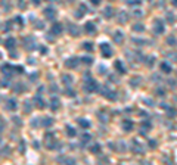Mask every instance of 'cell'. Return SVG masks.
Returning a JSON list of instances; mask_svg holds the SVG:
<instances>
[{
	"instance_id": "obj_1",
	"label": "cell",
	"mask_w": 177,
	"mask_h": 165,
	"mask_svg": "<svg viewBox=\"0 0 177 165\" xmlns=\"http://www.w3.org/2000/svg\"><path fill=\"white\" fill-rule=\"evenodd\" d=\"M84 90L88 91V93H93V91L99 90V86H98V83H96L93 78H88V80L84 83Z\"/></svg>"
},
{
	"instance_id": "obj_2",
	"label": "cell",
	"mask_w": 177,
	"mask_h": 165,
	"mask_svg": "<svg viewBox=\"0 0 177 165\" xmlns=\"http://www.w3.org/2000/svg\"><path fill=\"white\" fill-rule=\"evenodd\" d=\"M44 145H46L47 149H53L55 145H56V139L52 133H46V136H44Z\"/></svg>"
},
{
	"instance_id": "obj_3",
	"label": "cell",
	"mask_w": 177,
	"mask_h": 165,
	"mask_svg": "<svg viewBox=\"0 0 177 165\" xmlns=\"http://www.w3.org/2000/svg\"><path fill=\"white\" fill-rule=\"evenodd\" d=\"M99 47H100V53H102L103 58H111L112 56V47L109 46V43H102Z\"/></svg>"
},
{
	"instance_id": "obj_4",
	"label": "cell",
	"mask_w": 177,
	"mask_h": 165,
	"mask_svg": "<svg viewBox=\"0 0 177 165\" xmlns=\"http://www.w3.org/2000/svg\"><path fill=\"white\" fill-rule=\"evenodd\" d=\"M99 91H102V96L106 97L108 100H115V99H117L114 90H109V88H106V87H102V88L99 87Z\"/></svg>"
},
{
	"instance_id": "obj_5",
	"label": "cell",
	"mask_w": 177,
	"mask_h": 165,
	"mask_svg": "<svg viewBox=\"0 0 177 165\" xmlns=\"http://www.w3.org/2000/svg\"><path fill=\"white\" fill-rule=\"evenodd\" d=\"M164 30H165L164 22H162L161 19H155V22H153V33H155V34H162Z\"/></svg>"
},
{
	"instance_id": "obj_6",
	"label": "cell",
	"mask_w": 177,
	"mask_h": 165,
	"mask_svg": "<svg viewBox=\"0 0 177 165\" xmlns=\"http://www.w3.org/2000/svg\"><path fill=\"white\" fill-rule=\"evenodd\" d=\"M63 65H65V68L72 69V68H75V66L78 65V59H77L75 56H71V58H68V59H65Z\"/></svg>"
},
{
	"instance_id": "obj_7",
	"label": "cell",
	"mask_w": 177,
	"mask_h": 165,
	"mask_svg": "<svg viewBox=\"0 0 177 165\" xmlns=\"http://www.w3.org/2000/svg\"><path fill=\"white\" fill-rule=\"evenodd\" d=\"M62 31H63L62 24H61V22H53V25H52V28H50V33L55 34V36H61Z\"/></svg>"
},
{
	"instance_id": "obj_8",
	"label": "cell",
	"mask_w": 177,
	"mask_h": 165,
	"mask_svg": "<svg viewBox=\"0 0 177 165\" xmlns=\"http://www.w3.org/2000/svg\"><path fill=\"white\" fill-rule=\"evenodd\" d=\"M84 30H86L88 34H95V33H96V25H95V22L88 21L86 25H84Z\"/></svg>"
},
{
	"instance_id": "obj_9",
	"label": "cell",
	"mask_w": 177,
	"mask_h": 165,
	"mask_svg": "<svg viewBox=\"0 0 177 165\" xmlns=\"http://www.w3.org/2000/svg\"><path fill=\"white\" fill-rule=\"evenodd\" d=\"M44 16H46L47 19H55L56 10H55L53 8H46V9H44Z\"/></svg>"
},
{
	"instance_id": "obj_10",
	"label": "cell",
	"mask_w": 177,
	"mask_h": 165,
	"mask_svg": "<svg viewBox=\"0 0 177 165\" xmlns=\"http://www.w3.org/2000/svg\"><path fill=\"white\" fill-rule=\"evenodd\" d=\"M59 108H61V100L58 97H52V100H50V109L53 112H56Z\"/></svg>"
},
{
	"instance_id": "obj_11",
	"label": "cell",
	"mask_w": 177,
	"mask_h": 165,
	"mask_svg": "<svg viewBox=\"0 0 177 165\" xmlns=\"http://www.w3.org/2000/svg\"><path fill=\"white\" fill-rule=\"evenodd\" d=\"M3 44H5V47H6V49L12 50L13 47H15V44H16V41H15V38H6V40L3 41Z\"/></svg>"
},
{
	"instance_id": "obj_12",
	"label": "cell",
	"mask_w": 177,
	"mask_h": 165,
	"mask_svg": "<svg viewBox=\"0 0 177 165\" xmlns=\"http://www.w3.org/2000/svg\"><path fill=\"white\" fill-rule=\"evenodd\" d=\"M18 108V102L15 100V99H9L8 102H6V109H9V111H15Z\"/></svg>"
},
{
	"instance_id": "obj_13",
	"label": "cell",
	"mask_w": 177,
	"mask_h": 165,
	"mask_svg": "<svg viewBox=\"0 0 177 165\" xmlns=\"http://www.w3.org/2000/svg\"><path fill=\"white\" fill-rule=\"evenodd\" d=\"M34 103H36V106H37L38 109H44V108H46V103H44V100H43V99H40L38 94L34 97Z\"/></svg>"
},
{
	"instance_id": "obj_14",
	"label": "cell",
	"mask_w": 177,
	"mask_h": 165,
	"mask_svg": "<svg viewBox=\"0 0 177 165\" xmlns=\"http://www.w3.org/2000/svg\"><path fill=\"white\" fill-rule=\"evenodd\" d=\"M68 28H70V33H71L72 37H78V36H80V30H78L77 25H74V24H70Z\"/></svg>"
},
{
	"instance_id": "obj_15",
	"label": "cell",
	"mask_w": 177,
	"mask_h": 165,
	"mask_svg": "<svg viewBox=\"0 0 177 165\" xmlns=\"http://www.w3.org/2000/svg\"><path fill=\"white\" fill-rule=\"evenodd\" d=\"M133 127H134V125H133V123H131L130 120H124V121H123V130H124V131L128 133V131L133 130Z\"/></svg>"
},
{
	"instance_id": "obj_16",
	"label": "cell",
	"mask_w": 177,
	"mask_h": 165,
	"mask_svg": "<svg viewBox=\"0 0 177 165\" xmlns=\"http://www.w3.org/2000/svg\"><path fill=\"white\" fill-rule=\"evenodd\" d=\"M160 68H161V71H162V72H165V74H170L171 72V65L168 63V62H162L161 65H160Z\"/></svg>"
},
{
	"instance_id": "obj_17",
	"label": "cell",
	"mask_w": 177,
	"mask_h": 165,
	"mask_svg": "<svg viewBox=\"0 0 177 165\" xmlns=\"http://www.w3.org/2000/svg\"><path fill=\"white\" fill-rule=\"evenodd\" d=\"M133 150L137 152V153H143V148L140 146V143H139V141H137L136 139L133 140Z\"/></svg>"
},
{
	"instance_id": "obj_18",
	"label": "cell",
	"mask_w": 177,
	"mask_h": 165,
	"mask_svg": "<svg viewBox=\"0 0 177 165\" xmlns=\"http://www.w3.org/2000/svg\"><path fill=\"white\" fill-rule=\"evenodd\" d=\"M86 12H87V6H86V5H80L78 12H75V16H77V18H83Z\"/></svg>"
},
{
	"instance_id": "obj_19",
	"label": "cell",
	"mask_w": 177,
	"mask_h": 165,
	"mask_svg": "<svg viewBox=\"0 0 177 165\" xmlns=\"http://www.w3.org/2000/svg\"><path fill=\"white\" fill-rule=\"evenodd\" d=\"M115 68H117V71H118L120 74H125V72H127V69H125V66L121 63V61H117V62H115Z\"/></svg>"
},
{
	"instance_id": "obj_20",
	"label": "cell",
	"mask_w": 177,
	"mask_h": 165,
	"mask_svg": "<svg viewBox=\"0 0 177 165\" xmlns=\"http://www.w3.org/2000/svg\"><path fill=\"white\" fill-rule=\"evenodd\" d=\"M65 131H66V134H68V137H75L77 136V130L72 128L71 125H66L65 127Z\"/></svg>"
},
{
	"instance_id": "obj_21",
	"label": "cell",
	"mask_w": 177,
	"mask_h": 165,
	"mask_svg": "<svg viewBox=\"0 0 177 165\" xmlns=\"http://www.w3.org/2000/svg\"><path fill=\"white\" fill-rule=\"evenodd\" d=\"M123 40H124V34H123L121 31H117V33L114 34V41H115V43H123Z\"/></svg>"
},
{
	"instance_id": "obj_22",
	"label": "cell",
	"mask_w": 177,
	"mask_h": 165,
	"mask_svg": "<svg viewBox=\"0 0 177 165\" xmlns=\"http://www.w3.org/2000/svg\"><path fill=\"white\" fill-rule=\"evenodd\" d=\"M53 124V120H52V118H49V116H46V118H43V120H41V125L43 127H50Z\"/></svg>"
},
{
	"instance_id": "obj_23",
	"label": "cell",
	"mask_w": 177,
	"mask_h": 165,
	"mask_svg": "<svg viewBox=\"0 0 177 165\" xmlns=\"http://www.w3.org/2000/svg\"><path fill=\"white\" fill-rule=\"evenodd\" d=\"M140 127L143 128V131H142V133H146V131H149V130L152 128V124H151L149 121H143V123L140 124Z\"/></svg>"
},
{
	"instance_id": "obj_24",
	"label": "cell",
	"mask_w": 177,
	"mask_h": 165,
	"mask_svg": "<svg viewBox=\"0 0 177 165\" xmlns=\"http://www.w3.org/2000/svg\"><path fill=\"white\" fill-rule=\"evenodd\" d=\"M90 152H92V153H95V155H98V153H100V152H102V146H100V145H93V146H92V149H90Z\"/></svg>"
},
{
	"instance_id": "obj_25",
	"label": "cell",
	"mask_w": 177,
	"mask_h": 165,
	"mask_svg": "<svg viewBox=\"0 0 177 165\" xmlns=\"http://www.w3.org/2000/svg\"><path fill=\"white\" fill-rule=\"evenodd\" d=\"M81 62L86 63V65H92V63H93V58H92V56H83V58H81Z\"/></svg>"
},
{
	"instance_id": "obj_26",
	"label": "cell",
	"mask_w": 177,
	"mask_h": 165,
	"mask_svg": "<svg viewBox=\"0 0 177 165\" xmlns=\"http://www.w3.org/2000/svg\"><path fill=\"white\" fill-rule=\"evenodd\" d=\"M83 49L87 50V52H92V50H93V44L88 43V41H84V43H83Z\"/></svg>"
},
{
	"instance_id": "obj_27",
	"label": "cell",
	"mask_w": 177,
	"mask_h": 165,
	"mask_svg": "<svg viewBox=\"0 0 177 165\" xmlns=\"http://www.w3.org/2000/svg\"><path fill=\"white\" fill-rule=\"evenodd\" d=\"M103 15H105V18H112V15H114V9H112V8H106L105 12H103Z\"/></svg>"
},
{
	"instance_id": "obj_28",
	"label": "cell",
	"mask_w": 177,
	"mask_h": 165,
	"mask_svg": "<svg viewBox=\"0 0 177 165\" xmlns=\"http://www.w3.org/2000/svg\"><path fill=\"white\" fill-rule=\"evenodd\" d=\"M10 28H12L10 21H5V22H3V25H2V30H3V31H10Z\"/></svg>"
},
{
	"instance_id": "obj_29",
	"label": "cell",
	"mask_w": 177,
	"mask_h": 165,
	"mask_svg": "<svg viewBox=\"0 0 177 165\" xmlns=\"http://www.w3.org/2000/svg\"><path fill=\"white\" fill-rule=\"evenodd\" d=\"M78 124H80L83 128H88V127H90V123L86 121V120H83V118H80V120H78Z\"/></svg>"
},
{
	"instance_id": "obj_30",
	"label": "cell",
	"mask_w": 177,
	"mask_h": 165,
	"mask_svg": "<svg viewBox=\"0 0 177 165\" xmlns=\"http://www.w3.org/2000/svg\"><path fill=\"white\" fill-rule=\"evenodd\" d=\"M118 21H120V24H124V22L127 21V15H125L124 12H120V16H118Z\"/></svg>"
},
{
	"instance_id": "obj_31",
	"label": "cell",
	"mask_w": 177,
	"mask_h": 165,
	"mask_svg": "<svg viewBox=\"0 0 177 165\" xmlns=\"http://www.w3.org/2000/svg\"><path fill=\"white\" fill-rule=\"evenodd\" d=\"M2 6H3V9H5L6 12H9V9H10V5H9V0H2Z\"/></svg>"
},
{
	"instance_id": "obj_32",
	"label": "cell",
	"mask_w": 177,
	"mask_h": 165,
	"mask_svg": "<svg viewBox=\"0 0 177 165\" xmlns=\"http://www.w3.org/2000/svg\"><path fill=\"white\" fill-rule=\"evenodd\" d=\"M15 22L18 24V25L22 28L24 27V19H22V16H15Z\"/></svg>"
},
{
	"instance_id": "obj_33",
	"label": "cell",
	"mask_w": 177,
	"mask_h": 165,
	"mask_svg": "<svg viewBox=\"0 0 177 165\" xmlns=\"http://www.w3.org/2000/svg\"><path fill=\"white\" fill-rule=\"evenodd\" d=\"M133 30H134V31H137V33H142V31L145 30V27L142 25V24H136V25L133 27Z\"/></svg>"
},
{
	"instance_id": "obj_34",
	"label": "cell",
	"mask_w": 177,
	"mask_h": 165,
	"mask_svg": "<svg viewBox=\"0 0 177 165\" xmlns=\"http://www.w3.org/2000/svg\"><path fill=\"white\" fill-rule=\"evenodd\" d=\"M62 80H63V83H65V84H71L72 77H71V75H62Z\"/></svg>"
},
{
	"instance_id": "obj_35",
	"label": "cell",
	"mask_w": 177,
	"mask_h": 165,
	"mask_svg": "<svg viewBox=\"0 0 177 165\" xmlns=\"http://www.w3.org/2000/svg\"><path fill=\"white\" fill-rule=\"evenodd\" d=\"M58 161H61V162L63 161V162H70V164H75V161H74V159H71V158H59Z\"/></svg>"
},
{
	"instance_id": "obj_36",
	"label": "cell",
	"mask_w": 177,
	"mask_h": 165,
	"mask_svg": "<svg viewBox=\"0 0 177 165\" xmlns=\"http://www.w3.org/2000/svg\"><path fill=\"white\" fill-rule=\"evenodd\" d=\"M13 71H15V72H19V74H22V72H24V66H13Z\"/></svg>"
},
{
	"instance_id": "obj_37",
	"label": "cell",
	"mask_w": 177,
	"mask_h": 165,
	"mask_svg": "<svg viewBox=\"0 0 177 165\" xmlns=\"http://www.w3.org/2000/svg\"><path fill=\"white\" fill-rule=\"evenodd\" d=\"M167 19H168V22H170V24H174V15H173V13L167 12Z\"/></svg>"
},
{
	"instance_id": "obj_38",
	"label": "cell",
	"mask_w": 177,
	"mask_h": 165,
	"mask_svg": "<svg viewBox=\"0 0 177 165\" xmlns=\"http://www.w3.org/2000/svg\"><path fill=\"white\" fill-rule=\"evenodd\" d=\"M92 139V136L90 134H83V143H87L88 140Z\"/></svg>"
},
{
	"instance_id": "obj_39",
	"label": "cell",
	"mask_w": 177,
	"mask_h": 165,
	"mask_svg": "<svg viewBox=\"0 0 177 165\" xmlns=\"http://www.w3.org/2000/svg\"><path fill=\"white\" fill-rule=\"evenodd\" d=\"M65 94H66V96H70V97H72V96H74V91H72L71 88H68V90L65 91Z\"/></svg>"
},
{
	"instance_id": "obj_40",
	"label": "cell",
	"mask_w": 177,
	"mask_h": 165,
	"mask_svg": "<svg viewBox=\"0 0 177 165\" xmlns=\"http://www.w3.org/2000/svg\"><path fill=\"white\" fill-rule=\"evenodd\" d=\"M98 72H99V74H105V72H106V71H105V66H99Z\"/></svg>"
},
{
	"instance_id": "obj_41",
	"label": "cell",
	"mask_w": 177,
	"mask_h": 165,
	"mask_svg": "<svg viewBox=\"0 0 177 165\" xmlns=\"http://www.w3.org/2000/svg\"><path fill=\"white\" fill-rule=\"evenodd\" d=\"M24 152H25V143L21 141V153H24Z\"/></svg>"
},
{
	"instance_id": "obj_42",
	"label": "cell",
	"mask_w": 177,
	"mask_h": 165,
	"mask_svg": "<svg viewBox=\"0 0 177 165\" xmlns=\"http://www.w3.org/2000/svg\"><path fill=\"white\" fill-rule=\"evenodd\" d=\"M90 2L95 5V6H98V5H100V0H90Z\"/></svg>"
},
{
	"instance_id": "obj_43",
	"label": "cell",
	"mask_w": 177,
	"mask_h": 165,
	"mask_svg": "<svg viewBox=\"0 0 177 165\" xmlns=\"http://www.w3.org/2000/svg\"><path fill=\"white\" fill-rule=\"evenodd\" d=\"M13 123H15V124H18V125H21V124H22V123H21V120H18V118H13Z\"/></svg>"
},
{
	"instance_id": "obj_44",
	"label": "cell",
	"mask_w": 177,
	"mask_h": 165,
	"mask_svg": "<svg viewBox=\"0 0 177 165\" xmlns=\"http://www.w3.org/2000/svg\"><path fill=\"white\" fill-rule=\"evenodd\" d=\"M8 86H9L8 80H3V83H2V87H8Z\"/></svg>"
},
{
	"instance_id": "obj_45",
	"label": "cell",
	"mask_w": 177,
	"mask_h": 165,
	"mask_svg": "<svg viewBox=\"0 0 177 165\" xmlns=\"http://www.w3.org/2000/svg\"><path fill=\"white\" fill-rule=\"evenodd\" d=\"M31 2H33V3L37 6V5H40V2H41V0H31Z\"/></svg>"
},
{
	"instance_id": "obj_46",
	"label": "cell",
	"mask_w": 177,
	"mask_h": 165,
	"mask_svg": "<svg viewBox=\"0 0 177 165\" xmlns=\"http://www.w3.org/2000/svg\"><path fill=\"white\" fill-rule=\"evenodd\" d=\"M168 113H170V115H176V111H174V109H170Z\"/></svg>"
},
{
	"instance_id": "obj_47",
	"label": "cell",
	"mask_w": 177,
	"mask_h": 165,
	"mask_svg": "<svg viewBox=\"0 0 177 165\" xmlns=\"http://www.w3.org/2000/svg\"><path fill=\"white\" fill-rule=\"evenodd\" d=\"M151 146L155 148V146H157V141H153V140H152V141H151Z\"/></svg>"
},
{
	"instance_id": "obj_48",
	"label": "cell",
	"mask_w": 177,
	"mask_h": 165,
	"mask_svg": "<svg viewBox=\"0 0 177 165\" xmlns=\"http://www.w3.org/2000/svg\"><path fill=\"white\" fill-rule=\"evenodd\" d=\"M40 52H41V53H46L47 50H46V49H44V47H40Z\"/></svg>"
},
{
	"instance_id": "obj_49",
	"label": "cell",
	"mask_w": 177,
	"mask_h": 165,
	"mask_svg": "<svg viewBox=\"0 0 177 165\" xmlns=\"http://www.w3.org/2000/svg\"><path fill=\"white\" fill-rule=\"evenodd\" d=\"M171 3H173L174 6H177V0H171Z\"/></svg>"
}]
</instances>
